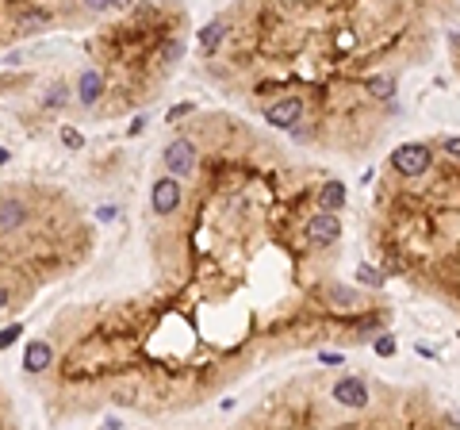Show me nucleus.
<instances>
[{
    "label": "nucleus",
    "instance_id": "1",
    "mask_svg": "<svg viewBox=\"0 0 460 430\" xmlns=\"http://www.w3.org/2000/svg\"><path fill=\"white\" fill-rule=\"evenodd\" d=\"M430 146H422V142H402L391 150V169L402 177H422L426 169H430Z\"/></svg>",
    "mask_w": 460,
    "mask_h": 430
},
{
    "label": "nucleus",
    "instance_id": "2",
    "mask_svg": "<svg viewBox=\"0 0 460 430\" xmlns=\"http://www.w3.org/2000/svg\"><path fill=\"white\" fill-rule=\"evenodd\" d=\"M303 234H307L311 246H334V242L341 238V219L330 215V212H318L315 219H307Z\"/></svg>",
    "mask_w": 460,
    "mask_h": 430
},
{
    "label": "nucleus",
    "instance_id": "3",
    "mask_svg": "<svg viewBox=\"0 0 460 430\" xmlns=\"http://www.w3.org/2000/svg\"><path fill=\"white\" fill-rule=\"evenodd\" d=\"M165 169L169 177H188L196 169V146L192 139H172L165 146Z\"/></svg>",
    "mask_w": 460,
    "mask_h": 430
},
{
    "label": "nucleus",
    "instance_id": "4",
    "mask_svg": "<svg viewBox=\"0 0 460 430\" xmlns=\"http://www.w3.org/2000/svg\"><path fill=\"white\" fill-rule=\"evenodd\" d=\"M265 119H269L273 127L292 131V127L303 119V96H280V100H273V104L265 108Z\"/></svg>",
    "mask_w": 460,
    "mask_h": 430
},
{
    "label": "nucleus",
    "instance_id": "5",
    "mask_svg": "<svg viewBox=\"0 0 460 430\" xmlns=\"http://www.w3.org/2000/svg\"><path fill=\"white\" fill-rule=\"evenodd\" d=\"M334 403H341V408H353V411H360V408H368V384L360 377H341V380H334Z\"/></svg>",
    "mask_w": 460,
    "mask_h": 430
},
{
    "label": "nucleus",
    "instance_id": "6",
    "mask_svg": "<svg viewBox=\"0 0 460 430\" xmlns=\"http://www.w3.org/2000/svg\"><path fill=\"white\" fill-rule=\"evenodd\" d=\"M150 204L158 215H172L180 208V181L177 177H161L158 184L150 189Z\"/></svg>",
    "mask_w": 460,
    "mask_h": 430
},
{
    "label": "nucleus",
    "instance_id": "7",
    "mask_svg": "<svg viewBox=\"0 0 460 430\" xmlns=\"http://www.w3.org/2000/svg\"><path fill=\"white\" fill-rule=\"evenodd\" d=\"M54 361V346L46 342V338H39V342H27V350H23V369L27 372H46Z\"/></svg>",
    "mask_w": 460,
    "mask_h": 430
},
{
    "label": "nucleus",
    "instance_id": "8",
    "mask_svg": "<svg viewBox=\"0 0 460 430\" xmlns=\"http://www.w3.org/2000/svg\"><path fill=\"white\" fill-rule=\"evenodd\" d=\"M104 96V81H100V73L96 69H81V77H77V100L85 104V108H96V100Z\"/></svg>",
    "mask_w": 460,
    "mask_h": 430
},
{
    "label": "nucleus",
    "instance_id": "9",
    "mask_svg": "<svg viewBox=\"0 0 460 430\" xmlns=\"http://www.w3.org/2000/svg\"><path fill=\"white\" fill-rule=\"evenodd\" d=\"M23 223H27V204L15 200V196L0 200V231H15V227H23Z\"/></svg>",
    "mask_w": 460,
    "mask_h": 430
},
{
    "label": "nucleus",
    "instance_id": "10",
    "mask_svg": "<svg viewBox=\"0 0 460 430\" xmlns=\"http://www.w3.org/2000/svg\"><path fill=\"white\" fill-rule=\"evenodd\" d=\"M223 35H226V23L223 20H211L200 27V54H215L223 46Z\"/></svg>",
    "mask_w": 460,
    "mask_h": 430
},
{
    "label": "nucleus",
    "instance_id": "11",
    "mask_svg": "<svg viewBox=\"0 0 460 430\" xmlns=\"http://www.w3.org/2000/svg\"><path fill=\"white\" fill-rule=\"evenodd\" d=\"M341 204H345V184H341V181H326L323 189H318V208L334 215Z\"/></svg>",
    "mask_w": 460,
    "mask_h": 430
},
{
    "label": "nucleus",
    "instance_id": "12",
    "mask_svg": "<svg viewBox=\"0 0 460 430\" xmlns=\"http://www.w3.org/2000/svg\"><path fill=\"white\" fill-rule=\"evenodd\" d=\"M43 104H46L50 112L65 108V104H69V85H62V81H54V85H50V93L43 96Z\"/></svg>",
    "mask_w": 460,
    "mask_h": 430
},
{
    "label": "nucleus",
    "instance_id": "13",
    "mask_svg": "<svg viewBox=\"0 0 460 430\" xmlns=\"http://www.w3.org/2000/svg\"><path fill=\"white\" fill-rule=\"evenodd\" d=\"M368 93L376 100H391L395 96V77H368Z\"/></svg>",
    "mask_w": 460,
    "mask_h": 430
},
{
    "label": "nucleus",
    "instance_id": "14",
    "mask_svg": "<svg viewBox=\"0 0 460 430\" xmlns=\"http://www.w3.org/2000/svg\"><path fill=\"white\" fill-rule=\"evenodd\" d=\"M357 281H360V285H368V288H384V281H388V277H384L376 265L365 262V265H357Z\"/></svg>",
    "mask_w": 460,
    "mask_h": 430
},
{
    "label": "nucleus",
    "instance_id": "15",
    "mask_svg": "<svg viewBox=\"0 0 460 430\" xmlns=\"http://www.w3.org/2000/svg\"><path fill=\"white\" fill-rule=\"evenodd\" d=\"M23 338V323H12V327L0 330V350H8V346H15Z\"/></svg>",
    "mask_w": 460,
    "mask_h": 430
},
{
    "label": "nucleus",
    "instance_id": "16",
    "mask_svg": "<svg viewBox=\"0 0 460 430\" xmlns=\"http://www.w3.org/2000/svg\"><path fill=\"white\" fill-rule=\"evenodd\" d=\"M372 350L380 354V358H391V354H395V338H391V335H380V338L372 342Z\"/></svg>",
    "mask_w": 460,
    "mask_h": 430
},
{
    "label": "nucleus",
    "instance_id": "17",
    "mask_svg": "<svg viewBox=\"0 0 460 430\" xmlns=\"http://www.w3.org/2000/svg\"><path fill=\"white\" fill-rule=\"evenodd\" d=\"M62 142L69 146V150H81V146H85V135L73 131V127H65V131H62Z\"/></svg>",
    "mask_w": 460,
    "mask_h": 430
},
{
    "label": "nucleus",
    "instance_id": "18",
    "mask_svg": "<svg viewBox=\"0 0 460 430\" xmlns=\"http://www.w3.org/2000/svg\"><path fill=\"white\" fill-rule=\"evenodd\" d=\"M50 15L46 12H27V15H20V27H35V23H46Z\"/></svg>",
    "mask_w": 460,
    "mask_h": 430
},
{
    "label": "nucleus",
    "instance_id": "19",
    "mask_svg": "<svg viewBox=\"0 0 460 430\" xmlns=\"http://www.w3.org/2000/svg\"><path fill=\"white\" fill-rule=\"evenodd\" d=\"M330 300H338V304H357V296H353L349 288H338V285L330 288Z\"/></svg>",
    "mask_w": 460,
    "mask_h": 430
},
{
    "label": "nucleus",
    "instance_id": "20",
    "mask_svg": "<svg viewBox=\"0 0 460 430\" xmlns=\"http://www.w3.org/2000/svg\"><path fill=\"white\" fill-rule=\"evenodd\" d=\"M445 154L453 161H460V135H453V139H445Z\"/></svg>",
    "mask_w": 460,
    "mask_h": 430
},
{
    "label": "nucleus",
    "instance_id": "21",
    "mask_svg": "<svg viewBox=\"0 0 460 430\" xmlns=\"http://www.w3.org/2000/svg\"><path fill=\"white\" fill-rule=\"evenodd\" d=\"M188 112H192V104H177V108L169 112V119H180V116H188Z\"/></svg>",
    "mask_w": 460,
    "mask_h": 430
},
{
    "label": "nucleus",
    "instance_id": "22",
    "mask_svg": "<svg viewBox=\"0 0 460 430\" xmlns=\"http://www.w3.org/2000/svg\"><path fill=\"white\" fill-rule=\"evenodd\" d=\"M323 358V365H341V354H318Z\"/></svg>",
    "mask_w": 460,
    "mask_h": 430
},
{
    "label": "nucleus",
    "instance_id": "23",
    "mask_svg": "<svg viewBox=\"0 0 460 430\" xmlns=\"http://www.w3.org/2000/svg\"><path fill=\"white\" fill-rule=\"evenodd\" d=\"M96 219H104V223H108V219H115V208H100V212H96Z\"/></svg>",
    "mask_w": 460,
    "mask_h": 430
},
{
    "label": "nucleus",
    "instance_id": "24",
    "mask_svg": "<svg viewBox=\"0 0 460 430\" xmlns=\"http://www.w3.org/2000/svg\"><path fill=\"white\" fill-rule=\"evenodd\" d=\"M4 166H8V150L0 146V169H4Z\"/></svg>",
    "mask_w": 460,
    "mask_h": 430
},
{
    "label": "nucleus",
    "instance_id": "25",
    "mask_svg": "<svg viewBox=\"0 0 460 430\" xmlns=\"http://www.w3.org/2000/svg\"><path fill=\"white\" fill-rule=\"evenodd\" d=\"M4 304H8V288L0 285V307H4Z\"/></svg>",
    "mask_w": 460,
    "mask_h": 430
}]
</instances>
